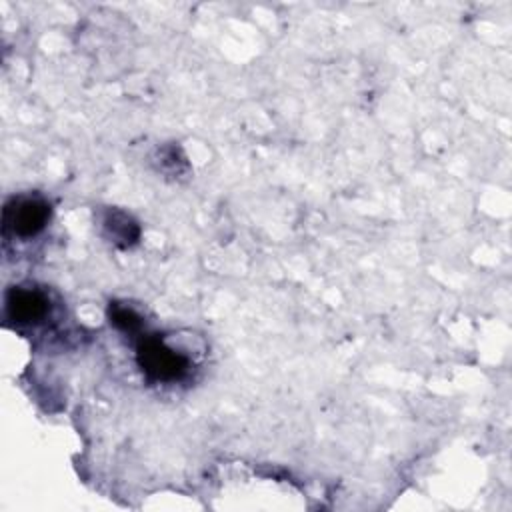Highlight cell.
<instances>
[{"label": "cell", "instance_id": "cell-2", "mask_svg": "<svg viewBox=\"0 0 512 512\" xmlns=\"http://www.w3.org/2000/svg\"><path fill=\"white\" fill-rule=\"evenodd\" d=\"M50 218V206L40 198H18L4 210V226L20 238L36 236Z\"/></svg>", "mask_w": 512, "mask_h": 512}, {"label": "cell", "instance_id": "cell-3", "mask_svg": "<svg viewBox=\"0 0 512 512\" xmlns=\"http://www.w3.org/2000/svg\"><path fill=\"white\" fill-rule=\"evenodd\" d=\"M6 312L16 324H32L48 314V300L38 290L12 288L6 294Z\"/></svg>", "mask_w": 512, "mask_h": 512}, {"label": "cell", "instance_id": "cell-1", "mask_svg": "<svg viewBox=\"0 0 512 512\" xmlns=\"http://www.w3.org/2000/svg\"><path fill=\"white\" fill-rule=\"evenodd\" d=\"M138 366L142 372L158 382H172L186 374L188 360L178 354L174 348L164 344L160 338H146L140 342L138 352Z\"/></svg>", "mask_w": 512, "mask_h": 512}, {"label": "cell", "instance_id": "cell-5", "mask_svg": "<svg viewBox=\"0 0 512 512\" xmlns=\"http://www.w3.org/2000/svg\"><path fill=\"white\" fill-rule=\"evenodd\" d=\"M110 318H112L114 326H118L120 330H126V332H134L142 324L134 310H130L126 306H118V304L110 308Z\"/></svg>", "mask_w": 512, "mask_h": 512}, {"label": "cell", "instance_id": "cell-4", "mask_svg": "<svg viewBox=\"0 0 512 512\" xmlns=\"http://www.w3.org/2000/svg\"><path fill=\"white\" fill-rule=\"evenodd\" d=\"M104 222L110 230V236L116 238V242H132L138 236L136 224L124 212H110Z\"/></svg>", "mask_w": 512, "mask_h": 512}]
</instances>
